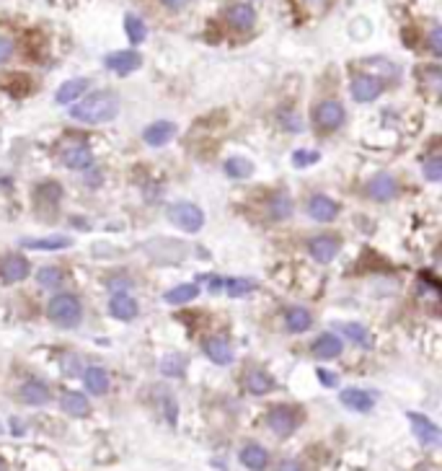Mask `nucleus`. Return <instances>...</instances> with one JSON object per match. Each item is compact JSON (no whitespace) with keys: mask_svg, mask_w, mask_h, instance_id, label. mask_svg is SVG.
Segmentation results:
<instances>
[{"mask_svg":"<svg viewBox=\"0 0 442 471\" xmlns=\"http://www.w3.org/2000/svg\"><path fill=\"white\" fill-rule=\"evenodd\" d=\"M119 114V98L111 91H98L70 107V117L83 125H104Z\"/></svg>","mask_w":442,"mask_h":471,"instance_id":"obj_1","label":"nucleus"},{"mask_svg":"<svg viewBox=\"0 0 442 471\" xmlns=\"http://www.w3.org/2000/svg\"><path fill=\"white\" fill-rule=\"evenodd\" d=\"M47 316H49L57 326L70 329V326H78V324H80L83 306H80V300H78L73 293H60V295H54V298L49 300Z\"/></svg>","mask_w":442,"mask_h":471,"instance_id":"obj_2","label":"nucleus"},{"mask_svg":"<svg viewBox=\"0 0 442 471\" xmlns=\"http://www.w3.org/2000/svg\"><path fill=\"white\" fill-rule=\"evenodd\" d=\"M313 125L321 132H334L344 125V107L334 98H326L321 104H316L313 107Z\"/></svg>","mask_w":442,"mask_h":471,"instance_id":"obj_3","label":"nucleus"},{"mask_svg":"<svg viewBox=\"0 0 442 471\" xmlns=\"http://www.w3.org/2000/svg\"><path fill=\"white\" fill-rule=\"evenodd\" d=\"M168 220L186 233H197L205 225V213L192 202H176L168 207Z\"/></svg>","mask_w":442,"mask_h":471,"instance_id":"obj_4","label":"nucleus"},{"mask_svg":"<svg viewBox=\"0 0 442 471\" xmlns=\"http://www.w3.org/2000/svg\"><path fill=\"white\" fill-rule=\"evenodd\" d=\"M267 422H269V430L277 435V438H290L292 432L298 430V425H300V412L295 407L282 404V407L272 409Z\"/></svg>","mask_w":442,"mask_h":471,"instance_id":"obj_5","label":"nucleus"},{"mask_svg":"<svg viewBox=\"0 0 442 471\" xmlns=\"http://www.w3.org/2000/svg\"><path fill=\"white\" fill-rule=\"evenodd\" d=\"M339 249H342V238H339L336 233L313 236L311 241H308V251H311V257L316 259V262H321V264H329V262L339 254Z\"/></svg>","mask_w":442,"mask_h":471,"instance_id":"obj_6","label":"nucleus"},{"mask_svg":"<svg viewBox=\"0 0 442 471\" xmlns=\"http://www.w3.org/2000/svg\"><path fill=\"white\" fill-rule=\"evenodd\" d=\"M380 94H383V83L377 81L375 75H355V81H352V96H355V101L367 104V101H375Z\"/></svg>","mask_w":442,"mask_h":471,"instance_id":"obj_7","label":"nucleus"},{"mask_svg":"<svg viewBox=\"0 0 442 471\" xmlns=\"http://www.w3.org/2000/svg\"><path fill=\"white\" fill-rule=\"evenodd\" d=\"M308 215H311L313 220H318V223H331L336 220V215H339V205L331 200V197H326V194H313L311 200H308Z\"/></svg>","mask_w":442,"mask_h":471,"instance_id":"obj_8","label":"nucleus"},{"mask_svg":"<svg viewBox=\"0 0 442 471\" xmlns=\"http://www.w3.org/2000/svg\"><path fill=\"white\" fill-rule=\"evenodd\" d=\"M367 194L375 202H388V200H393L399 194V182L390 174H377L375 179L367 182Z\"/></svg>","mask_w":442,"mask_h":471,"instance_id":"obj_9","label":"nucleus"},{"mask_svg":"<svg viewBox=\"0 0 442 471\" xmlns=\"http://www.w3.org/2000/svg\"><path fill=\"white\" fill-rule=\"evenodd\" d=\"M109 311H111V316L119 319V322H132L135 316H137V300L132 298L130 293H114L111 300H109Z\"/></svg>","mask_w":442,"mask_h":471,"instance_id":"obj_10","label":"nucleus"},{"mask_svg":"<svg viewBox=\"0 0 442 471\" xmlns=\"http://www.w3.org/2000/svg\"><path fill=\"white\" fill-rule=\"evenodd\" d=\"M142 65V57L140 52H135V50H122V52H114L107 57V67L109 70H114L117 75H130L132 70H137Z\"/></svg>","mask_w":442,"mask_h":471,"instance_id":"obj_11","label":"nucleus"},{"mask_svg":"<svg viewBox=\"0 0 442 471\" xmlns=\"http://www.w3.org/2000/svg\"><path fill=\"white\" fill-rule=\"evenodd\" d=\"M409 419H411L414 432H417V438H419L424 446H440V428H437L430 417L417 415V412H409Z\"/></svg>","mask_w":442,"mask_h":471,"instance_id":"obj_12","label":"nucleus"},{"mask_svg":"<svg viewBox=\"0 0 442 471\" xmlns=\"http://www.w3.org/2000/svg\"><path fill=\"white\" fill-rule=\"evenodd\" d=\"M228 23L238 29V32H248L254 23H256V11L248 6V3H233V6H228Z\"/></svg>","mask_w":442,"mask_h":471,"instance_id":"obj_13","label":"nucleus"},{"mask_svg":"<svg viewBox=\"0 0 442 471\" xmlns=\"http://www.w3.org/2000/svg\"><path fill=\"white\" fill-rule=\"evenodd\" d=\"M0 278L5 282H21L29 278V262L21 254H8L0 262Z\"/></svg>","mask_w":442,"mask_h":471,"instance_id":"obj_14","label":"nucleus"},{"mask_svg":"<svg viewBox=\"0 0 442 471\" xmlns=\"http://www.w3.org/2000/svg\"><path fill=\"white\" fill-rule=\"evenodd\" d=\"M63 163L67 169H88L93 163V153L86 143H70L63 150Z\"/></svg>","mask_w":442,"mask_h":471,"instance_id":"obj_15","label":"nucleus"},{"mask_svg":"<svg viewBox=\"0 0 442 471\" xmlns=\"http://www.w3.org/2000/svg\"><path fill=\"white\" fill-rule=\"evenodd\" d=\"M205 355L215 365H228L233 360V344H230L228 337H220V334H217V337H210L205 342Z\"/></svg>","mask_w":442,"mask_h":471,"instance_id":"obj_16","label":"nucleus"},{"mask_svg":"<svg viewBox=\"0 0 442 471\" xmlns=\"http://www.w3.org/2000/svg\"><path fill=\"white\" fill-rule=\"evenodd\" d=\"M19 397H21L23 404H29V407H42L47 404L49 399H52V391H49V386L42 384V381H26L21 386V391H19Z\"/></svg>","mask_w":442,"mask_h":471,"instance_id":"obj_17","label":"nucleus"},{"mask_svg":"<svg viewBox=\"0 0 442 471\" xmlns=\"http://www.w3.org/2000/svg\"><path fill=\"white\" fill-rule=\"evenodd\" d=\"M173 135H176V125H171V122H153L151 127H145L142 140L148 145H153V148H161L166 143H171Z\"/></svg>","mask_w":442,"mask_h":471,"instance_id":"obj_18","label":"nucleus"},{"mask_svg":"<svg viewBox=\"0 0 442 471\" xmlns=\"http://www.w3.org/2000/svg\"><path fill=\"white\" fill-rule=\"evenodd\" d=\"M285 326H287V332H292V334L308 332L313 326L311 311L302 308V306H290V308L285 311Z\"/></svg>","mask_w":442,"mask_h":471,"instance_id":"obj_19","label":"nucleus"},{"mask_svg":"<svg viewBox=\"0 0 442 471\" xmlns=\"http://www.w3.org/2000/svg\"><path fill=\"white\" fill-rule=\"evenodd\" d=\"M241 463L248 471H264L269 466V453L261 448V446H256V443H248L241 450Z\"/></svg>","mask_w":442,"mask_h":471,"instance_id":"obj_20","label":"nucleus"},{"mask_svg":"<svg viewBox=\"0 0 442 471\" xmlns=\"http://www.w3.org/2000/svg\"><path fill=\"white\" fill-rule=\"evenodd\" d=\"M83 384H86L91 397H104V394L109 391V373L104 370V368L91 365V368L83 370Z\"/></svg>","mask_w":442,"mask_h":471,"instance_id":"obj_21","label":"nucleus"},{"mask_svg":"<svg viewBox=\"0 0 442 471\" xmlns=\"http://www.w3.org/2000/svg\"><path fill=\"white\" fill-rule=\"evenodd\" d=\"M339 399H342V404H344L346 409H352V412H370L373 404H375V399L370 397L367 391H362V388H344V391L339 394Z\"/></svg>","mask_w":442,"mask_h":471,"instance_id":"obj_22","label":"nucleus"},{"mask_svg":"<svg viewBox=\"0 0 442 471\" xmlns=\"http://www.w3.org/2000/svg\"><path fill=\"white\" fill-rule=\"evenodd\" d=\"M342 339L336 334H321L316 344H313V355L321 357V360H331V357H339L342 355Z\"/></svg>","mask_w":442,"mask_h":471,"instance_id":"obj_23","label":"nucleus"},{"mask_svg":"<svg viewBox=\"0 0 442 471\" xmlns=\"http://www.w3.org/2000/svg\"><path fill=\"white\" fill-rule=\"evenodd\" d=\"M88 83L86 78H73V81H67V83H63V86L57 88V94H54V98H57V104H70V101H76L78 96H83L88 91Z\"/></svg>","mask_w":442,"mask_h":471,"instance_id":"obj_24","label":"nucleus"},{"mask_svg":"<svg viewBox=\"0 0 442 471\" xmlns=\"http://www.w3.org/2000/svg\"><path fill=\"white\" fill-rule=\"evenodd\" d=\"M73 244L70 236H49V238H26L21 241L23 249H36V251H57V249H67Z\"/></svg>","mask_w":442,"mask_h":471,"instance_id":"obj_25","label":"nucleus"},{"mask_svg":"<svg viewBox=\"0 0 442 471\" xmlns=\"http://www.w3.org/2000/svg\"><path fill=\"white\" fill-rule=\"evenodd\" d=\"M60 404L70 417H88V412H91V404L80 391H67Z\"/></svg>","mask_w":442,"mask_h":471,"instance_id":"obj_26","label":"nucleus"},{"mask_svg":"<svg viewBox=\"0 0 442 471\" xmlns=\"http://www.w3.org/2000/svg\"><path fill=\"white\" fill-rule=\"evenodd\" d=\"M246 388L254 394V397H264V394L274 391V381H272V375L264 373V370H251V373L246 375Z\"/></svg>","mask_w":442,"mask_h":471,"instance_id":"obj_27","label":"nucleus"},{"mask_svg":"<svg viewBox=\"0 0 442 471\" xmlns=\"http://www.w3.org/2000/svg\"><path fill=\"white\" fill-rule=\"evenodd\" d=\"M267 213H269V218H274V220H285V218H290L292 215L290 194H285V192L274 194V197L269 200V205H267Z\"/></svg>","mask_w":442,"mask_h":471,"instance_id":"obj_28","label":"nucleus"},{"mask_svg":"<svg viewBox=\"0 0 442 471\" xmlns=\"http://www.w3.org/2000/svg\"><path fill=\"white\" fill-rule=\"evenodd\" d=\"M223 290H225L230 298H243V295L256 290V282L248 278H230L228 282H223Z\"/></svg>","mask_w":442,"mask_h":471,"instance_id":"obj_29","label":"nucleus"},{"mask_svg":"<svg viewBox=\"0 0 442 471\" xmlns=\"http://www.w3.org/2000/svg\"><path fill=\"white\" fill-rule=\"evenodd\" d=\"M199 295V285H179V288H173L166 293V303H171V306H181V303H189V300H195Z\"/></svg>","mask_w":442,"mask_h":471,"instance_id":"obj_30","label":"nucleus"},{"mask_svg":"<svg viewBox=\"0 0 442 471\" xmlns=\"http://www.w3.org/2000/svg\"><path fill=\"white\" fill-rule=\"evenodd\" d=\"M225 174L233 176V179H248L254 174V163L243 158V156H236V158H228L225 161Z\"/></svg>","mask_w":442,"mask_h":471,"instance_id":"obj_31","label":"nucleus"},{"mask_svg":"<svg viewBox=\"0 0 442 471\" xmlns=\"http://www.w3.org/2000/svg\"><path fill=\"white\" fill-rule=\"evenodd\" d=\"M124 29H127V36H130L132 44H142L145 42V36H148L145 23H142V19L140 16H135V13H127V19H124Z\"/></svg>","mask_w":442,"mask_h":471,"instance_id":"obj_32","label":"nucleus"},{"mask_svg":"<svg viewBox=\"0 0 442 471\" xmlns=\"http://www.w3.org/2000/svg\"><path fill=\"white\" fill-rule=\"evenodd\" d=\"M336 332L339 334H344L346 339H352V342L357 344H370V334H367L365 326H360V324H352V322H346V324H336Z\"/></svg>","mask_w":442,"mask_h":471,"instance_id":"obj_33","label":"nucleus"},{"mask_svg":"<svg viewBox=\"0 0 442 471\" xmlns=\"http://www.w3.org/2000/svg\"><path fill=\"white\" fill-rule=\"evenodd\" d=\"M39 285L42 288H57L60 282H63V269L57 267H42L39 269Z\"/></svg>","mask_w":442,"mask_h":471,"instance_id":"obj_34","label":"nucleus"},{"mask_svg":"<svg viewBox=\"0 0 442 471\" xmlns=\"http://www.w3.org/2000/svg\"><path fill=\"white\" fill-rule=\"evenodd\" d=\"M163 375H181L184 373V357L181 355H168L161 363Z\"/></svg>","mask_w":442,"mask_h":471,"instance_id":"obj_35","label":"nucleus"},{"mask_svg":"<svg viewBox=\"0 0 442 471\" xmlns=\"http://www.w3.org/2000/svg\"><path fill=\"white\" fill-rule=\"evenodd\" d=\"M302 11L311 13V16H321V13L329 11V6H331V0H300Z\"/></svg>","mask_w":442,"mask_h":471,"instance_id":"obj_36","label":"nucleus"},{"mask_svg":"<svg viewBox=\"0 0 442 471\" xmlns=\"http://www.w3.org/2000/svg\"><path fill=\"white\" fill-rule=\"evenodd\" d=\"M321 158L316 150H295V156H292V163L295 166H311V163H316Z\"/></svg>","mask_w":442,"mask_h":471,"instance_id":"obj_37","label":"nucleus"},{"mask_svg":"<svg viewBox=\"0 0 442 471\" xmlns=\"http://www.w3.org/2000/svg\"><path fill=\"white\" fill-rule=\"evenodd\" d=\"M424 174H427V179H430V182H440V176H442V163L437 161V158H432V161H427V166H424Z\"/></svg>","mask_w":442,"mask_h":471,"instance_id":"obj_38","label":"nucleus"},{"mask_svg":"<svg viewBox=\"0 0 442 471\" xmlns=\"http://www.w3.org/2000/svg\"><path fill=\"white\" fill-rule=\"evenodd\" d=\"M282 125H285L287 132H298L300 129V119L295 117L292 112H282Z\"/></svg>","mask_w":442,"mask_h":471,"instance_id":"obj_39","label":"nucleus"},{"mask_svg":"<svg viewBox=\"0 0 442 471\" xmlns=\"http://www.w3.org/2000/svg\"><path fill=\"white\" fill-rule=\"evenodd\" d=\"M13 54V42L8 39V36H3L0 34V65L8 63V57Z\"/></svg>","mask_w":442,"mask_h":471,"instance_id":"obj_40","label":"nucleus"},{"mask_svg":"<svg viewBox=\"0 0 442 471\" xmlns=\"http://www.w3.org/2000/svg\"><path fill=\"white\" fill-rule=\"evenodd\" d=\"M430 50H432V54H437V57H440V54H442V44H440V26H432V32H430Z\"/></svg>","mask_w":442,"mask_h":471,"instance_id":"obj_41","label":"nucleus"},{"mask_svg":"<svg viewBox=\"0 0 442 471\" xmlns=\"http://www.w3.org/2000/svg\"><path fill=\"white\" fill-rule=\"evenodd\" d=\"M192 0H163V6L166 8H171V11H181L184 6H189Z\"/></svg>","mask_w":442,"mask_h":471,"instance_id":"obj_42","label":"nucleus"},{"mask_svg":"<svg viewBox=\"0 0 442 471\" xmlns=\"http://www.w3.org/2000/svg\"><path fill=\"white\" fill-rule=\"evenodd\" d=\"M318 378H321V384L324 386H336V375L329 373V370H324V368L318 370Z\"/></svg>","mask_w":442,"mask_h":471,"instance_id":"obj_43","label":"nucleus"},{"mask_svg":"<svg viewBox=\"0 0 442 471\" xmlns=\"http://www.w3.org/2000/svg\"><path fill=\"white\" fill-rule=\"evenodd\" d=\"M277 471H302V469L298 461H282L280 466H277Z\"/></svg>","mask_w":442,"mask_h":471,"instance_id":"obj_44","label":"nucleus"}]
</instances>
